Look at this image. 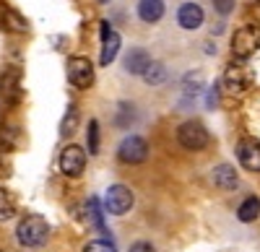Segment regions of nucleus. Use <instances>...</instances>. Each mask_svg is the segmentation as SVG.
Listing matches in <instances>:
<instances>
[{
  "label": "nucleus",
  "mask_w": 260,
  "mask_h": 252,
  "mask_svg": "<svg viewBox=\"0 0 260 252\" xmlns=\"http://www.w3.org/2000/svg\"><path fill=\"white\" fill-rule=\"evenodd\" d=\"M47 237H50V226H47L45 219L37 216V213L24 216L18 221V226H16V239H18V244H24V247L37 249V247H42L47 242Z\"/></svg>",
  "instance_id": "1"
},
{
  "label": "nucleus",
  "mask_w": 260,
  "mask_h": 252,
  "mask_svg": "<svg viewBox=\"0 0 260 252\" xmlns=\"http://www.w3.org/2000/svg\"><path fill=\"white\" fill-rule=\"evenodd\" d=\"M177 140L182 149L187 151H203L206 146L211 143V135L206 130V125L198 122V120H187L180 125V130H177Z\"/></svg>",
  "instance_id": "2"
},
{
  "label": "nucleus",
  "mask_w": 260,
  "mask_h": 252,
  "mask_svg": "<svg viewBox=\"0 0 260 252\" xmlns=\"http://www.w3.org/2000/svg\"><path fill=\"white\" fill-rule=\"evenodd\" d=\"M257 47H260V26H242L234 31V39H232V55L234 57L247 60Z\"/></svg>",
  "instance_id": "3"
},
{
  "label": "nucleus",
  "mask_w": 260,
  "mask_h": 252,
  "mask_svg": "<svg viewBox=\"0 0 260 252\" xmlns=\"http://www.w3.org/2000/svg\"><path fill=\"white\" fill-rule=\"evenodd\" d=\"M133 203H136V198H133V193H130V187L112 185L104 195V211L112 213V216H125L130 208H133Z\"/></svg>",
  "instance_id": "4"
},
{
  "label": "nucleus",
  "mask_w": 260,
  "mask_h": 252,
  "mask_svg": "<svg viewBox=\"0 0 260 252\" xmlns=\"http://www.w3.org/2000/svg\"><path fill=\"white\" fill-rule=\"evenodd\" d=\"M117 156L122 164H143L148 159V143L141 138V135H127L120 149H117Z\"/></svg>",
  "instance_id": "5"
},
{
  "label": "nucleus",
  "mask_w": 260,
  "mask_h": 252,
  "mask_svg": "<svg viewBox=\"0 0 260 252\" xmlns=\"http://www.w3.org/2000/svg\"><path fill=\"white\" fill-rule=\"evenodd\" d=\"M68 81L76 89H89L94 83V65L89 57H71L68 60Z\"/></svg>",
  "instance_id": "6"
},
{
  "label": "nucleus",
  "mask_w": 260,
  "mask_h": 252,
  "mask_svg": "<svg viewBox=\"0 0 260 252\" xmlns=\"http://www.w3.org/2000/svg\"><path fill=\"white\" fill-rule=\"evenodd\" d=\"M60 169L65 177H81L86 169V151L78 146H65L60 154Z\"/></svg>",
  "instance_id": "7"
},
{
  "label": "nucleus",
  "mask_w": 260,
  "mask_h": 252,
  "mask_svg": "<svg viewBox=\"0 0 260 252\" xmlns=\"http://www.w3.org/2000/svg\"><path fill=\"white\" fill-rule=\"evenodd\" d=\"M221 83H224V89L229 94H245L252 86V73L242 65H232V68H226Z\"/></svg>",
  "instance_id": "8"
},
{
  "label": "nucleus",
  "mask_w": 260,
  "mask_h": 252,
  "mask_svg": "<svg viewBox=\"0 0 260 252\" xmlns=\"http://www.w3.org/2000/svg\"><path fill=\"white\" fill-rule=\"evenodd\" d=\"M237 159L247 172H260V143L255 138H242L237 143Z\"/></svg>",
  "instance_id": "9"
},
{
  "label": "nucleus",
  "mask_w": 260,
  "mask_h": 252,
  "mask_svg": "<svg viewBox=\"0 0 260 252\" xmlns=\"http://www.w3.org/2000/svg\"><path fill=\"white\" fill-rule=\"evenodd\" d=\"M120 52V34L115 29H110L107 21H102V55H99V62L102 65H110V62L117 57Z\"/></svg>",
  "instance_id": "10"
},
{
  "label": "nucleus",
  "mask_w": 260,
  "mask_h": 252,
  "mask_svg": "<svg viewBox=\"0 0 260 252\" xmlns=\"http://www.w3.org/2000/svg\"><path fill=\"white\" fill-rule=\"evenodd\" d=\"M0 94L8 101H18V96H21V70L16 65L6 68L3 76H0Z\"/></svg>",
  "instance_id": "11"
},
{
  "label": "nucleus",
  "mask_w": 260,
  "mask_h": 252,
  "mask_svg": "<svg viewBox=\"0 0 260 252\" xmlns=\"http://www.w3.org/2000/svg\"><path fill=\"white\" fill-rule=\"evenodd\" d=\"M177 24L187 31L192 29H198L203 24V8L198 3H182L180 11H177Z\"/></svg>",
  "instance_id": "12"
},
{
  "label": "nucleus",
  "mask_w": 260,
  "mask_h": 252,
  "mask_svg": "<svg viewBox=\"0 0 260 252\" xmlns=\"http://www.w3.org/2000/svg\"><path fill=\"white\" fill-rule=\"evenodd\" d=\"M151 62H154V60H151V55L143 47H136V50H130L127 57H125V70L133 73V76H143Z\"/></svg>",
  "instance_id": "13"
},
{
  "label": "nucleus",
  "mask_w": 260,
  "mask_h": 252,
  "mask_svg": "<svg viewBox=\"0 0 260 252\" xmlns=\"http://www.w3.org/2000/svg\"><path fill=\"white\" fill-rule=\"evenodd\" d=\"M213 185L221 187V190H234V187L240 185V174L234 172L232 164H219L213 169Z\"/></svg>",
  "instance_id": "14"
},
{
  "label": "nucleus",
  "mask_w": 260,
  "mask_h": 252,
  "mask_svg": "<svg viewBox=\"0 0 260 252\" xmlns=\"http://www.w3.org/2000/svg\"><path fill=\"white\" fill-rule=\"evenodd\" d=\"M138 16L146 24H156L164 16V0H141L138 3Z\"/></svg>",
  "instance_id": "15"
},
{
  "label": "nucleus",
  "mask_w": 260,
  "mask_h": 252,
  "mask_svg": "<svg viewBox=\"0 0 260 252\" xmlns=\"http://www.w3.org/2000/svg\"><path fill=\"white\" fill-rule=\"evenodd\" d=\"M206 89V78H203V73L201 70H195V73H187L185 78H182V91H185V101H190V99H195L201 91Z\"/></svg>",
  "instance_id": "16"
},
{
  "label": "nucleus",
  "mask_w": 260,
  "mask_h": 252,
  "mask_svg": "<svg viewBox=\"0 0 260 252\" xmlns=\"http://www.w3.org/2000/svg\"><path fill=\"white\" fill-rule=\"evenodd\" d=\"M257 216H260V198H255V195L245 198V200L240 203V208H237V219L245 221V224L255 221Z\"/></svg>",
  "instance_id": "17"
},
{
  "label": "nucleus",
  "mask_w": 260,
  "mask_h": 252,
  "mask_svg": "<svg viewBox=\"0 0 260 252\" xmlns=\"http://www.w3.org/2000/svg\"><path fill=\"white\" fill-rule=\"evenodd\" d=\"M86 211V221H89V226H96V229H104V213H102V205L96 198H89L83 205Z\"/></svg>",
  "instance_id": "18"
},
{
  "label": "nucleus",
  "mask_w": 260,
  "mask_h": 252,
  "mask_svg": "<svg viewBox=\"0 0 260 252\" xmlns=\"http://www.w3.org/2000/svg\"><path fill=\"white\" fill-rule=\"evenodd\" d=\"M16 216V198L11 190H3L0 187V221H8Z\"/></svg>",
  "instance_id": "19"
},
{
  "label": "nucleus",
  "mask_w": 260,
  "mask_h": 252,
  "mask_svg": "<svg viewBox=\"0 0 260 252\" xmlns=\"http://www.w3.org/2000/svg\"><path fill=\"white\" fill-rule=\"evenodd\" d=\"M0 18H3V24L8 26V29H13V31H26L29 29V24H26V18H21L16 11H11V8H6L3 13H0Z\"/></svg>",
  "instance_id": "20"
},
{
  "label": "nucleus",
  "mask_w": 260,
  "mask_h": 252,
  "mask_svg": "<svg viewBox=\"0 0 260 252\" xmlns=\"http://www.w3.org/2000/svg\"><path fill=\"white\" fill-rule=\"evenodd\" d=\"M143 78L151 83V86H159V83L167 81V68L161 65V62H151V65L146 68V73H143Z\"/></svg>",
  "instance_id": "21"
},
{
  "label": "nucleus",
  "mask_w": 260,
  "mask_h": 252,
  "mask_svg": "<svg viewBox=\"0 0 260 252\" xmlns=\"http://www.w3.org/2000/svg\"><path fill=\"white\" fill-rule=\"evenodd\" d=\"M76 128H78V110L73 107H68V112H65V117H62V125H60V133L62 135H71V133H76Z\"/></svg>",
  "instance_id": "22"
},
{
  "label": "nucleus",
  "mask_w": 260,
  "mask_h": 252,
  "mask_svg": "<svg viewBox=\"0 0 260 252\" xmlns=\"http://www.w3.org/2000/svg\"><path fill=\"white\" fill-rule=\"evenodd\" d=\"M86 140H89V154H99V122L96 120L89 122V135H86Z\"/></svg>",
  "instance_id": "23"
},
{
  "label": "nucleus",
  "mask_w": 260,
  "mask_h": 252,
  "mask_svg": "<svg viewBox=\"0 0 260 252\" xmlns=\"http://www.w3.org/2000/svg\"><path fill=\"white\" fill-rule=\"evenodd\" d=\"M83 252H117V249L110 239H94V242H89L83 247Z\"/></svg>",
  "instance_id": "24"
},
{
  "label": "nucleus",
  "mask_w": 260,
  "mask_h": 252,
  "mask_svg": "<svg viewBox=\"0 0 260 252\" xmlns=\"http://www.w3.org/2000/svg\"><path fill=\"white\" fill-rule=\"evenodd\" d=\"M213 8L219 11L221 16H226V13H232V8H234V0H213Z\"/></svg>",
  "instance_id": "25"
},
{
  "label": "nucleus",
  "mask_w": 260,
  "mask_h": 252,
  "mask_svg": "<svg viewBox=\"0 0 260 252\" xmlns=\"http://www.w3.org/2000/svg\"><path fill=\"white\" fill-rule=\"evenodd\" d=\"M130 252H156V249L151 242H136V244H130Z\"/></svg>",
  "instance_id": "26"
},
{
  "label": "nucleus",
  "mask_w": 260,
  "mask_h": 252,
  "mask_svg": "<svg viewBox=\"0 0 260 252\" xmlns=\"http://www.w3.org/2000/svg\"><path fill=\"white\" fill-rule=\"evenodd\" d=\"M206 104L208 107H216V104H219V89H208V96H206Z\"/></svg>",
  "instance_id": "27"
},
{
  "label": "nucleus",
  "mask_w": 260,
  "mask_h": 252,
  "mask_svg": "<svg viewBox=\"0 0 260 252\" xmlns=\"http://www.w3.org/2000/svg\"><path fill=\"white\" fill-rule=\"evenodd\" d=\"M102 3H110V0H102Z\"/></svg>",
  "instance_id": "28"
},
{
  "label": "nucleus",
  "mask_w": 260,
  "mask_h": 252,
  "mask_svg": "<svg viewBox=\"0 0 260 252\" xmlns=\"http://www.w3.org/2000/svg\"><path fill=\"white\" fill-rule=\"evenodd\" d=\"M257 3H260V0H257Z\"/></svg>",
  "instance_id": "29"
},
{
  "label": "nucleus",
  "mask_w": 260,
  "mask_h": 252,
  "mask_svg": "<svg viewBox=\"0 0 260 252\" xmlns=\"http://www.w3.org/2000/svg\"><path fill=\"white\" fill-rule=\"evenodd\" d=\"M0 252H3V249H0Z\"/></svg>",
  "instance_id": "30"
}]
</instances>
